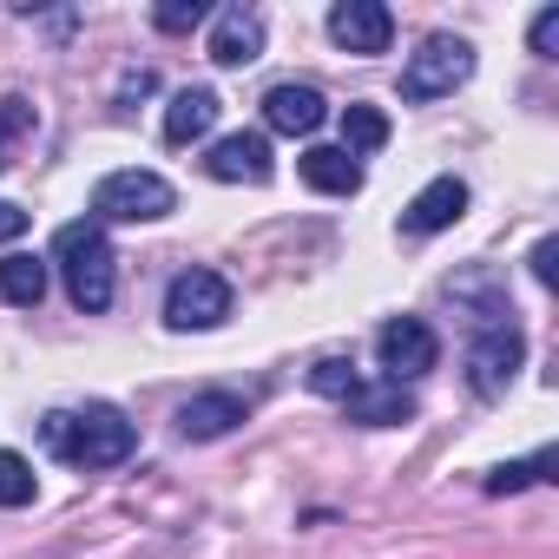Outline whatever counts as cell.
I'll return each mask as SVG.
<instances>
[{
    "label": "cell",
    "instance_id": "6da1fadb",
    "mask_svg": "<svg viewBox=\"0 0 559 559\" xmlns=\"http://www.w3.org/2000/svg\"><path fill=\"white\" fill-rule=\"evenodd\" d=\"M53 263H60V276H67L73 310L99 317V310L112 304V237H106L99 217L60 224V230H53Z\"/></svg>",
    "mask_w": 559,
    "mask_h": 559
},
{
    "label": "cell",
    "instance_id": "7a4b0ae2",
    "mask_svg": "<svg viewBox=\"0 0 559 559\" xmlns=\"http://www.w3.org/2000/svg\"><path fill=\"white\" fill-rule=\"evenodd\" d=\"M467 80H474V47L461 34H428L408 53V67H402V99L408 106H428V99H448Z\"/></svg>",
    "mask_w": 559,
    "mask_h": 559
},
{
    "label": "cell",
    "instance_id": "3957f363",
    "mask_svg": "<svg viewBox=\"0 0 559 559\" xmlns=\"http://www.w3.org/2000/svg\"><path fill=\"white\" fill-rule=\"evenodd\" d=\"M171 204H178V191L158 171H145V165L106 171L99 191H93V217L99 224H152V217H171Z\"/></svg>",
    "mask_w": 559,
    "mask_h": 559
},
{
    "label": "cell",
    "instance_id": "277c9868",
    "mask_svg": "<svg viewBox=\"0 0 559 559\" xmlns=\"http://www.w3.org/2000/svg\"><path fill=\"white\" fill-rule=\"evenodd\" d=\"M230 317V284L217 270H178L165 290V330H217Z\"/></svg>",
    "mask_w": 559,
    "mask_h": 559
},
{
    "label": "cell",
    "instance_id": "5b68a950",
    "mask_svg": "<svg viewBox=\"0 0 559 559\" xmlns=\"http://www.w3.org/2000/svg\"><path fill=\"white\" fill-rule=\"evenodd\" d=\"M132 448H139V428L112 402H86L73 415V454H67L73 467H119Z\"/></svg>",
    "mask_w": 559,
    "mask_h": 559
},
{
    "label": "cell",
    "instance_id": "8992f818",
    "mask_svg": "<svg viewBox=\"0 0 559 559\" xmlns=\"http://www.w3.org/2000/svg\"><path fill=\"white\" fill-rule=\"evenodd\" d=\"M520 356H526V343H520V330L513 323H493V330H480L474 343H467V382H474V395H507V382L520 376Z\"/></svg>",
    "mask_w": 559,
    "mask_h": 559
},
{
    "label": "cell",
    "instance_id": "52a82bcc",
    "mask_svg": "<svg viewBox=\"0 0 559 559\" xmlns=\"http://www.w3.org/2000/svg\"><path fill=\"white\" fill-rule=\"evenodd\" d=\"M376 356H382L389 382H415V376H428V369L441 362V343H435V330H428L421 317H395V323H382Z\"/></svg>",
    "mask_w": 559,
    "mask_h": 559
},
{
    "label": "cell",
    "instance_id": "ba28073f",
    "mask_svg": "<svg viewBox=\"0 0 559 559\" xmlns=\"http://www.w3.org/2000/svg\"><path fill=\"white\" fill-rule=\"evenodd\" d=\"M330 40L343 53H389L395 14L382 8V0H336V8H330Z\"/></svg>",
    "mask_w": 559,
    "mask_h": 559
},
{
    "label": "cell",
    "instance_id": "9c48e42d",
    "mask_svg": "<svg viewBox=\"0 0 559 559\" xmlns=\"http://www.w3.org/2000/svg\"><path fill=\"white\" fill-rule=\"evenodd\" d=\"M323 119H330V99H323L317 86L284 80V86H270V93H263V126H270V132H284V139H310Z\"/></svg>",
    "mask_w": 559,
    "mask_h": 559
},
{
    "label": "cell",
    "instance_id": "30bf717a",
    "mask_svg": "<svg viewBox=\"0 0 559 559\" xmlns=\"http://www.w3.org/2000/svg\"><path fill=\"white\" fill-rule=\"evenodd\" d=\"M204 171L217 178V185H270V139L263 132H230V139H217L211 145V158H204Z\"/></svg>",
    "mask_w": 559,
    "mask_h": 559
},
{
    "label": "cell",
    "instance_id": "8fae6325",
    "mask_svg": "<svg viewBox=\"0 0 559 559\" xmlns=\"http://www.w3.org/2000/svg\"><path fill=\"white\" fill-rule=\"evenodd\" d=\"M461 211H467V185H461L454 171H441V178H428V185L408 198L402 230H408V237H435V230H448Z\"/></svg>",
    "mask_w": 559,
    "mask_h": 559
},
{
    "label": "cell",
    "instance_id": "7c38bea8",
    "mask_svg": "<svg viewBox=\"0 0 559 559\" xmlns=\"http://www.w3.org/2000/svg\"><path fill=\"white\" fill-rule=\"evenodd\" d=\"M243 415H250L243 395H230V389H204V395H191V402L178 408V435H185V441H224Z\"/></svg>",
    "mask_w": 559,
    "mask_h": 559
},
{
    "label": "cell",
    "instance_id": "4fadbf2b",
    "mask_svg": "<svg viewBox=\"0 0 559 559\" xmlns=\"http://www.w3.org/2000/svg\"><path fill=\"white\" fill-rule=\"evenodd\" d=\"M211 60L217 67H250L263 60V14L257 8H224L211 27Z\"/></svg>",
    "mask_w": 559,
    "mask_h": 559
},
{
    "label": "cell",
    "instance_id": "5bb4252c",
    "mask_svg": "<svg viewBox=\"0 0 559 559\" xmlns=\"http://www.w3.org/2000/svg\"><path fill=\"white\" fill-rule=\"evenodd\" d=\"M343 415H349L356 428H402V421H415V395H408L402 382H362V389L343 402Z\"/></svg>",
    "mask_w": 559,
    "mask_h": 559
},
{
    "label": "cell",
    "instance_id": "9a60e30c",
    "mask_svg": "<svg viewBox=\"0 0 559 559\" xmlns=\"http://www.w3.org/2000/svg\"><path fill=\"white\" fill-rule=\"evenodd\" d=\"M297 171H304V185L323 191V198H356V191H362V165H356L343 145H310V152L297 158Z\"/></svg>",
    "mask_w": 559,
    "mask_h": 559
},
{
    "label": "cell",
    "instance_id": "2e32d148",
    "mask_svg": "<svg viewBox=\"0 0 559 559\" xmlns=\"http://www.w3.org/2000/svg\"><path fill=\"white\" fill-rule=\"evenodd\" d=\"M217 112H224V99H217L211 86H185V93H171V106H165V145H191V139H204V132L217 126Z\"/></svg>",
    "mask_w": 559,
    "mask_h": 559
},
{
    "label": "cell",
    "instance_id": "e0dca14e",
    "mask_svg": "<svg viewBox=\"0 0 559 559\" xmlns=\"http://www.w3.org/2000/svg\"><path fill=\"white\" fill-rule=\"evenodd\" d=\"M0 297H8L14 310H34V304L47 297V263H40V257H27V250L0 257Z\"/></svg>",
    "mask_w": 559,
    "mask_h": 559
},
{
    "label": "cell",
    "instance_id": "ac0fdd59",
    "mask_svg": "<svg viewBox=\"0 0 559 559\" xmlns=\"http://www.w3.org/2000/svg\"><path fill=\"white\" fill-rule=\"evenodd\" d=\"M389 145V112L382 106H343V152L349 158H362V152H382Z\"/></svg>",
    "mask_w": 559,
    "mask_h": 559
},
{
    "label": "cell",
    "instance_id": "d6986e66",
    "mask_svg": "<svg viewBox=\"0 0 559 559\" xmlns=\"http://www.w3.org/2000/svg\"><path fill=\"white\" fill-rule=\"evenodd\" d=\"M34 126H40V112H34L21 93H8V99H0V171H8V165H14V152L34 139Z\"/></svg>",
    "mask_w": 559,
    "mask_h": 559
},
{
    "label": "cell",
    "instance_id": "ffe728a7",
    "mask_svg": "<svg viewBox=\"0 0 559 559\" xmlns=\"http://www.w3.org/2000/svg\"><path fill=\"white\" fill-rule=\"evenodd\" d=\"M310 395H330V402H349L356 389H362V376H356V362L349 356H323V362H310Z\"/></svg>",
    "mask_w": 559,
    "mask_h": 559
},
{
    "label": "cell",
    "instance_id": "44dd1931",
    "mask_svg": "<svg viewBox=\"0 0 559 559\" xmlns=\"http://www.w3.org/2000/svg\"><path fill=\"white\" fill-rule=\"evenodd\" d=\"M526 480H552V448H539L533 461H507L487 474V493H520Z\"/></svg>",
    "mask_w": 559,
    "mask_h": 559
},
{
    "label": "cell",
    "instance_id": "7402d4cb",
    "mask_svg": "<svg viewBox=\"0 0 559 559\" xmlns=\"http://www.w3.org/2000/svg\"><path fill=\"white\" fill-rule=\"evenodd\" d=\"M34 500V467L21 454H0V507H27Z\"/></svg>",
    "mask_w": 559,
    "mask_h": 559
},
{
    "label": "cell",
    "instance_id": "603a6c76",
    "mask_svg": "<svg viewBox=\"0 0 559 559\" xmlns=\"http://www.w3.org/2000/svg\"><path fill=\"white\" fill-rule=\"evenodd\" d=\"M204 14H211L204 0H158V8H152V27H158V34H191Z\"/></svg>",
    "mask_w": 559,
    "mask_h": 559
},
{
    "label": "cell",
    "instance_id": "cb8c5ba5",
    "mask_svg": "<svg viewBox=\"0 0 559 559\" xmlns=\"http://www.w3.org/2000/svg\"><path fill=\"white\" fill-rule=\"evenodd\" d=\"M526 47H533L539 60H559V8H539V14H533V27H526Z\"/></svg>",
    "mask_w": 559,
    "mask_h": 559
},
{
    "label": "cell",
    "instance_id": "d4e9b609",
    "mask_svg": "<svg viewBox=\"0 0 559 559\" xmlns=\"http://www.w3.org/2000/svg\"><path fill=\"white\" fill-rule=\"evenodd\" d=\"M40 441H47V454H60V461H67V454H73V415H67V408H53V415L40 421Z\"/></svg>",
    "mask_w": 559,
    "mask_h": 559
},
{
    "label": "cell",
    "instance_id": "484cf974",
    "mask_svg": "<svg viewBox=\"0 0 559 559\" xmlns=\"http://www.w3.org/2000/svg\"><path fill=\"white\" fill-rule=\"evenodd\" d=\"M533 276H539L546 290L559 284V243H552V237H539V243H533Z\"/></svg>",
    "mask_w": 559,
    "mask_h": 559
},
{
    "label": "cell",
    "instance_id": "4316f807",
    "mask_svg": "<svg viewBox=\"0 0 559 559\" xmlns=\"http://www.w3.org/2000/svg\"><path fill=\"white\" fill-rule=\"evenodd\" d=\"M21 230H27V211H21L14 198H0V243H14Z\"/></svg>",
    "mask_w": 559,
    "mask_h": 559
},
{
    "label": "cell",
    "instance_id": "83f0119b",
    "mask_svg": "<svg viewBox=\"0 0 559 559\" xmlns=\"http://www.w3.org/2000/svg\"><path fill=\"white\" fill-rule=\"evenodd\" d=\"M145 93H152V73H145V67H139V73H126V99H145Z\"/></svg>",
    "mask_w": 559,
    "mask_h": 559
}]
</instances>
